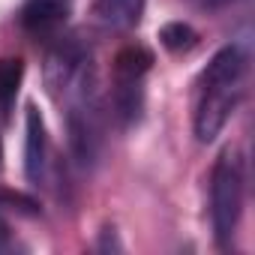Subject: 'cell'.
Listing matches in <instances>:
<instances>
[{
  "mask_svg": "<svg viewBox=\"0 0 255 255\" xmlns=\"http://www.w3.org/2000/svg\"><path fill=\"white\" fill-rule=\"evenodd\" d=\"M243 72H246V57L237 45L219 48L204 66L198 78V102H195V138L201 144H210L234 114L243 93L240 87Z\"/></svg>",
  "mask_w": 255,
  "mask_h": 255,
  "instance_id": "obj_1",
  "label": "cell"
},
{
  "mask_svg": "<svg viewBox=\"0 0 255 255\" xmlns=\"http://www.w3.org/2000/svg\"><path fill=\"white\" fill-rule=\"evenodd\" d=\"M243 210V162L234 150H225L210 177V216L219 246H228Z\"/></svg>",
  "mask_w": 255,
  "mask_h": 255,
  "instance_id": "obj_2",
  "label": "cell"
},
{
  "mask_svg": "<svg viewBox=\"0 0 255 255\" xmlns=\"http://www.w3.org/2000/svg\"><path fill=\"white\" fill-rule=\"evenodd\" d=\"M153 69V51H147L144 45H126L114 54L111 72H114V102L117 111L126 123L138 120L144 93H141V81L144 75Z\"/></svg>",
  "mask_w": 255,
  "mask_h": 255,
  "instance_id": "obj_3",
  "label": "cell"
},
{
  "mask_svg": "<svg viewBox=\"0 0 255 255\" xmlns=\"http://www.w3.org/2000/svg\"><path fill=\"white\" fill-rule=\"evenodd\" d=\"M45 156H48V135H45V120L39 108L30 102L24 114V174L30 183H39L45 174Z\"/></svg>",
  "mask_w": 255,
  "mask_h": 255,
  "instance_id": "obj_4",
  "label": "cell"
},
{
  "mask_svg": "<svg viewBox=\"0 0 255 255\" xmlns=\"http://www.w3.org/2000/svg\"><path fill=\"white\" fill-rule=\"evenodd\" d=\"M72 9V0H27L21 6V27L30 33L57 30Z\"/></svg>",
  "mask_w": 255,
  "mask_h": 255,
  "instance_id": "obj_5",
  "label": "cell"
},
{
  "mask_svg": "<svg viewBox=\"0 0 255 255\" xmlns=\"http://www.w3.org/2000/svg\"><path fill=\"white\" fill-rule=\"evenodd\" d=\"M144 0H96V18L111 30H132L141 21Z\"/></svg>",
  "mask_w": 255,
  "mask_h": 255,
  "instance_id": "obj_6",
  "label": "cell"
},
{
  "mask_svg": "<svg viewBox=\"0 0 255 255\" xmlns=\"http://www.w3.org/2000/svg\"><path fill=\"white\" fill-rule=\"evenodd\" d=\"M24 81V60L21 57H0V111H9L18 87Z\"/></svg>",
  "mask_w": 255,
  "mask_h": 255,
  "instance_id": "obj_7",
  "label": "cell"
},
{
  "mask_svg": "<svg viewBox=\"0 0 255 255\" xmlns=\"http://www.w3.org/2000/svg\"><path fill=\"white\" fill-rule=\"evenodd\" d=\"M159 42L168 51H189V48H195L198 33L189 24H183V21H168V24L159 27Z\"/></svg>",
  "mask_w": 255,
  "mask_h": 255,
  "instance_id": "obj_8",
  "label": "cell"
},
{
  "mask_svg": "<svg viewBox=\"0 0 255 255\" xmlns=\"http://www.w3.org/2000/svg\"><path fill=\"white\" fill-rule=\"evenodd\" d=\"M0 201H3V204H15V207L24 210V213H39V204H36L33 198L21 195V192H6V189H0Z\"/></svg>",
  "mask_w": 255,
  "mask_h": 255,
  "instance_id": "obj_9",
  "label": "cell"
},
{
  "mask_svg": "<svg viewBox=\"0 0 255 255\" xmlns=\"http://www.w3.org/2000/svg\"><path fill=\"white\" fill-rule=\"evenodd\" d=\"M189 3H195L198 9H219V6L228 3V0H189Z\"/></svg>",
  "mask_w": 255,
  "mask_h": 255,
  "instance_id": "obj_10",
  "label": "cell"
},
{
  "mask_svg": "<svg viewBox=\"0 0 255 255\" xmlns=\"http://www.w3.org/2000/svg\"><path fill=\"white\" fill-rule=\"evenodd\" d=\"M0 165H3V144H0Z\"/></svg>",
  "mask_w": 255,
  "mask_h": 255,
  "instance_id": "obj_11",
  "label": "cell"
}]
</instances>
